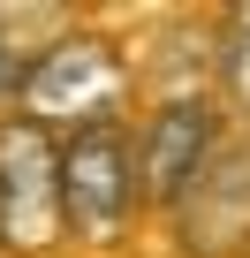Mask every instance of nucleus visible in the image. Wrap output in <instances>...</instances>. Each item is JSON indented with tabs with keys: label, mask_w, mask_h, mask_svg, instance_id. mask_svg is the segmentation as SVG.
Masks as SVG:
<instances>
[{
	"label": "nucleus",
	"mask_w": 250,
	"mask_h": 258,
	"mask_svg": "<svg viewBox=\"0 0 250 258\" xmlns=\"http://www.w3.org/2000/svg\"><path fill=\"white\" fill-rule=\"evenodd\" d=\"M16 91H23V121H38V129H53V121L106 129L121 91H129V69L106 38H61L16 76Z\"/></svg>",
	"instance_id": "obj_1"
},
{
	"label": "nucleus",
	"mask_w": 250,
	"mask_h": 258,
	"mask_svg": "<svg viewBox=\"0 0 250 258\" xmlns=\"http://www.w3.org/2000/svg\"><path fill=\"white\" fill-rule=\"evenodd\" d=\"M129 205H137V152L129 137L106 121V129H76L61 145V228L91 235V243H114L129 228Z\"/></svg>",
	"instance_id": "obj_2"
},
{
	"label": "nucleus",
	"mask_w": 250,
	"mask_h": 258,
	"mask_svg": "<svg viewBox=\"0 0 250 258\" xmlns=\"http://www.w3.org/2000/svg\"><path fill=\"white\" fill-rule=\"evenodd\" d=\"M61 235V145L38 121H0V243L46 250Z\"/></svg>",
	"instance_id": "obj_3"
},
{
	"label": "nucleus",
	"mask_w": 250,
	"mask_h": 258,
	"mask_svg": "<svg viewBox=\"0 0 250 258\" xmlns=\"http://www.w3.org/2000/svg\"><path fill=\"white\" fill-rule=\"evenodd\" d=\"M220 145V114L205 99H167L159 121L144 129V152H137V190H152L159 205H182L197 190V175L212 167Z\"/></svg>",
	"instance_id": "obj_4"
},
{
	"label": "nucleus",
	"mask_w": 250,
	"mask_h": 258,
	"mask_svg": "<svg viewBox=\"0 0 250 258\" xmlns=\"http://www.w3.org/2000/svg\"><path fill=\"white\" fill-rule=\"evenodd\" d=\"M220 84H227V106L250 121V8L227 16V38H220Z\"/></svg>",
	"instance_id": "obj_5"
},
{
	"label": "nucleus",
	"mask_w": 250,
	"mask_h": 258,
	"mask_svg": "<svg viewBox=\"0 0 250 258\" xmlns=\"http://www.w3.org/2000/svg\"><path fill=\"white\" fill-rule=\"evenodd\" d=\"M0 91H16V46L0 38Z\"/></svg>",
	"instance_id": "obj_6"
}]
</instances>
